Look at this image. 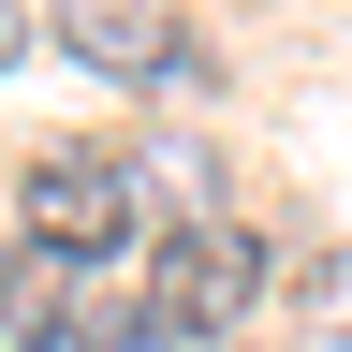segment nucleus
I'll return each mask as SVG.
<instances>
[{
	"mask_svg": "<svg viewBox=\"0 0 352 352\" xmlns=\"http://www.w3.org/2000/svg\"><path fill=\"white\" fill-rule=\"evenodd\" d=\"M59 44H74L88 74H118V88H162V74H191L176 15H132V0H88V15H59Z\"/></svg>",
	"mask_w": 352,
	"mask_h": 352,
	"instance_id": "obj_3",
	"label": "nucleus"
},
{
	"mask_svg": "<svg viewBox=\"0 0 352 352\" xmlns=\"http://www.w3.org/2000/svg\"><path fill=\"white\" fill-rule=\"evenodd\" d=\"M0 59H30V30H15V15H0Z\"/></svg>",
	"mask_w": 352,
	"mask_h": 352,
	"instance_id": "obj_5",
	"label": "nucleus"
},
{
	"mask_svg": "<svg viewBox=\"0 0 352 352\" xmlns=\"http://www.w3.org/2000/svg\"><path fill=\"white\" fill-rule=\"evenodd\" d=\"M15 352H103V323H74V308H44V323H30Z\"/></svg>",
	"mask_w": 352,
	"mask_h": 352,
	"instance_id": "obj_4",
	"label": "nucleus"
},
{
	"mask_svg": "<svg viewBox=\"0 0 352 352\" xmlns=\"http://www.w3.org/2000/svg\"><path fill=\"white\" fill-rule=\"evenodd\" d=\"M250 308H264V235L250 220H176L162 235V323L220 338V323H250Z\"/></svg>",
	"mask_w": 352,
	"mask_h": 352,
	"instance_id": "obj_2",
	"label": "nucleus"
},
{
	"mask_svg": "<svg viewBox=\"0 0 352 352\" xmlns=\"http://www.w3.org/2000/svg\"><path fill=\"white\" fill-rule=\"evenodd\" d=\"M30 250H44V264H118V250H147V191H132V162H103V147L30 162Z\"/></svg>",
	"mask_w": 352,
	"mask_h": 352,
	"instance_id": "obj_1",
	"label": "nucleus"
}]
</instances>
